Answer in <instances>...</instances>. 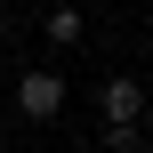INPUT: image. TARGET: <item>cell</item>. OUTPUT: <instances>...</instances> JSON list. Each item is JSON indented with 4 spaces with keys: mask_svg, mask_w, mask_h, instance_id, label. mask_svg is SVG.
Listing matches in <instances>:
<instances>
[{
    "mask_svg": "<svg viewBox=\"0 0 153 153\" xmlns=\"http://www.w3.org/2000/svg\"><path fill=\"white\" fill-rule=\"evenodd\" d=\"M97 113H105V153H113V145H137V121L153 113V97H145V81H137V73H105Z\"/></svg>",
    "mask_w": 153,
    "mask_h": 153,
    "instance_id": "1",
    "label": "cell"
},
{
    "mask_svg": "<svg viewBox=\"0 0 153 153\" xmlns=\"http://www.w3.org/2000/svg\"><path fill=\"white\" fill-rule=\"evenodd\" d=\"M16 113H24V121H56V113H65V73H56V65H32V73L16 81Z\"/></svg>",
    "mask_w": 153,
    "mask_h": 153,
    "instance_id": "2",
    "label": "cell"
},
{
    "mask_svg": "<svg viewBox=\"0 0 153 153\" xmlns=\"http://www.w3.org/2000/svg\"><path fill=\"white\" fill-rule=\"evenodd\" d=\"M40 32H48L56 48H73V40L89 32V16H81V8H48V16H40Z\"/></svg>",
    "mask_w": 153,
    "mask_h": 153,
    "instance_id": "3",
    "label": "cell"
},
{
    "mask_svg": "<svg viewBox=\"0 0 153 153\" xmlns=\"http://www.w3.org/2000/svg\"><path fill=\"white\" fill-rule=\"evenodd\" d=\"M113 153H145V145H113Z\"/></svg>",
    "mask_w": 153,
    "mask_h": 153,
    "instance_id": "4",
    "label": "cell"
},
{
    "mask_svg": "<svg viewBox=\"0 0 153 153\" xmlns=\"http://www.w3.org/2000/svg\"><path fill=\"white\" fill-rule=\"evenodd\" d=\"M145 56H153V32H145Z\"/></svg>",
    "mask_w": 153,
    "mask_h": 153,
    "instance_id": "5",
    "label": "cell"
},
{
    "mask_svg": "<svg viewBox=\"0 0 153 153\" xmlns=\"http://www.w3.org/2000/svg\"><path fill=\"white\" fill-rule=\"evenodd\" d=\"M145 121H153V113H145Z\"/></svg>",
    "mask_w": 153,
    "mask_h": 153,
    "instance_id": "6",
    "label": "cell"
}]
</instances>
